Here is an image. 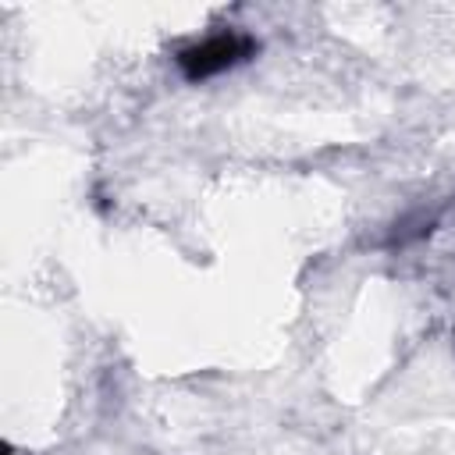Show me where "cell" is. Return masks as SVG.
I'll return each mask as SVG.
<instances>
[{
  "label": "cell",
  "instance_id": "cell-1",
  "mask_svg": "<svg viewBox=\"0 0 455 455\" xmlns=\"http://www.w3.org/2000/svg\"><path fill=\"white\" fill-rule=\"evenodd\" d=\"M256 43L249 36H238V32H220L206 43H196L188 50L178 53V68L188 82H203V78H213L235 64H242L245 57H252Z\"/></svg>",
  "mask_w": 455,
  "mask_h": 455
}]
</instances>
